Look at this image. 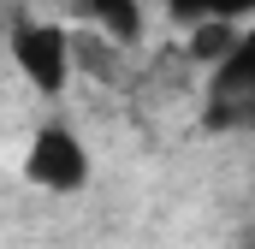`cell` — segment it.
<instances>
[{
    "mask_svg": "<svg viewBox=\"0 0 255 249\" xmlns=\"http://www.w3.org/2000/svg\"><path fill=\"white\" fill-rule=\"evenodd\" d=\"M202 124L208 130H255V24L208 65L202 89Z\"/></svg>",
    "mask_w": 255,
    "mask_h": 249,
    "instance_id": "obj_1",
    "label": "cell"
},
{
    "mask_svg": "<svg viewBox=\"0 0 255 249\" xmlns=\"http://www.w3.org/2000/svg\"><path fill=\"white\" fill-rule=\"evenodd\" d=\"M12 60L48 95H60L65 83L77 77V65H71V30L65 24H48V18H18L12 24Z\"/></svg>",
    "mask_w": 255,
    "mask_h": 249,
    "instance_id": "obj_2",
    "label": "cell"
},
{
    "mask_svg": "<svg viewBox=\"0 0 255 249\" xmlns=\"http://www.w3.org/2000/svg\"><path fill=\"white\" fill-rule=\"evenodd\" d=\"M24 178L54 190V196L83 190L89 184V148H83V136L71 124H42L36 142H30V154H24Z\"/></svg>",
    "mask_w": 255,
    "mask_h": 249,
    "instance_id": "obj_3",
    "label": "cell"
},
{
    "mask_svg": "<svg viewBox=\"0 0 255 249\" xmlns=\"http://www.w3.org/2000/svg\"><path fill=\"white\" fill-rule=\"evenodd\" d=\"M71 12H77L83 30H95V36H107L119 48H136L142 30H148V6L142 0H77Z\"/></svg>",
    "mask_w": 255,
    "mask_h": 249,
    "instance_id": "obj_4",
    "label": "cell"
},
{
    "mask_svg": "<svg viewBox=\"0 0 255 249\" xmlns=\"http://www.w3.org/2000/svg\"><path fill=\"white\" fill-rule=\"evenodd\" d=\"M166 18H172L178 30L208 24V18H232V24H244V18H255V0H166Z\"/></svg>",
    "mask_w": 255,
    "mask_h": 249,
    "instance_id": "obj_5",
    "label": "cell"
}]
</instances>
